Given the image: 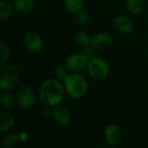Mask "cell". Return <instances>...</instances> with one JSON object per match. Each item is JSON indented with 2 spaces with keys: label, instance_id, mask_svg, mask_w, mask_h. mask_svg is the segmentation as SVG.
I'll list each match as a JSON object with an SVG mask.
<instances>
[{
  "label": "cell",
  "instance_id": "1",
  "mask_svg": "<svg viewBox=\"0 0 148 148\" xmlns=\"http://www.w3.org/2000/svg\"><path fill=\"white\" fill-rule=\"evenodd\" d=\"M65 89L59 80L49 79L39 88V97L44 105L50 107L58 106L64 98Z\"/></svg>",
  "mask_w": 148,
  "mask_h": 148
},
{
  "label": "cell",
  "instance_id": "2",
  "mask_svg": "<svg viewBox=\"0 0 148 148\" xmlns=\"http://www.w3.org/2000/svg\"><path fill=\"white\" fill-rule=\"evenodd\" d=\"M66 93L74 99H80L85 96L88 90V84L86 78L78 73H69L63 81Z\"/></svg>",
  "mask_w": 148,
  "mask_h": 148
},
{
  "label": "cell",
  "instance_id": "3",
  "mask_svg": "<svg viewBox=\"0 0 148 148\" xmlns=\"http://www.w3.org/2000/svg\"><path fill=\"white\" fill-rule=\"evenodd\" d=\"M20 72L12 64L3 63L0 67V88L3 91L13 89L18 83Z\"/></svg>",
  "mask_w": 148,
  "mask_h": 148
},
{
  "label": "cell",
  "instance_id": "4",
  "mask_svg": "<svg viewBox=\"0 0 148 148\" xmlns=\"http://www.w3.org/2000/svg\"><path fill=\"white\" fill-rule=\"evenodd\" d=\"M87 68L89 75L95 80H102L109 74V66L108 62L97 56L89 60Z\"/></svg>",
  "mask_w": 148,
  "mask_h": 148
},
{
  "label": "cell",
  "instance_id": "5",
  "mask_svg": "<svg viewBox=\"0 0 148 148\" xmlns=\"http://www.w3.org/2000/svg\"><path fill=\"white\" fill-rule=\"evenodd\" d=\"M16 103L23 109L31 108L36 102L33 90L28 86L21 87L16 92Z\"/></svg>",
  "mask_w": 148,
  "mask_h": 148
},
{
  "label": "cell",
  "instance_id": "6",
  "mask_svg": "<svg viewBox=\"0 0 148 148\" xmlns=\"http://www.w3.org/2000/svg\"><path fill=\"white\" fill-rule=\"evenodd\" d=\"M88 62H89V58L83 53L74 54L69 56L66 59L65 66L70 72L77 73L83 70L86 67H88Z\"/></svg>",
  "mask_w": 148,
  "mask_h": 148
},
{
  "label": "cell",
  "instance_id": "7",
  "mask_svg": "<svg viewBox=\"0 0 148 148\" xmlns=\"http://www.w3.org/2000/svg\"><path fill=\"white\" fill-rule=\"evenodd\" d=\"M113 43L112 36L108 33H99L91 37L89 46L94 49L95 51H103L109 47H111Z\"/></svg>",
  "mask_w": 148,
  "mask_h": 148
},
{
  "label": "cell",
  "instance_id": "8",
  "mask_svg": "<svg viewBox=\"0 0 148 148\" xmlns=\"http://www.w3.org/2000/svg\"><path fill=\"white\" fill-rule=\"evenodd\" d=\"M23 42L25 49L32 53L40 52L43 48V41L42 37L33 32L27 33L23 36Z\"/></svg>",
  "mask_w": 148,
  "mask_h": 148
},
{
  "label": "cell",
  "instance_id": "9",
  "mask_svg": "<svg viewBox=\"0 0 148 148\" xmlns=\"http://www.w3.org/2000/svg\"><path fill=\"white\" fill-rule=\"evenodd\" d=\"M113 24H114V29L118 32H120L123 35L130 34L134 29V25H133L132 21L128 17L122 16V15L117 16L116 17H114Z\"/></svg>",
  "mask_w": 148,
  "mask_h": 148
},
{
  "label": "cell",
  "instance_id": "10",
  "mask_svg": "<svg viewBox=\"0 0 148 148\" xmlns=\"http://www.w3.org/2000/svg\"><path fill=\"white\" fill-rule=\"evenodd\" d=\"M121 131L118 125L116 124H109L104 131V139L105 141L110 145L114 146L116 145L121 139Z\"/></svg>",
  "mask_w": 148,
  "mask_h": 148
},
{
  "label": "cell",
  "instance_id": "11",
  "mask_svg": "<svg viewBox=\"0 0 148 148\" xmlns=\"http://www.w3.org/2000/svg\"><path fill=\"white\" fill-rule=\"evenodd\" d=\"M55 121L59 125H67L71 121V112L70 110L63 106H57L53 110L52 114Z\"/></svg>",
  "mask_w": 148,
  "mask_h": 148
},
{
  "label": "cell",
  "instance_id": "12",
  "mask_svg": "<svg viewBox=\"0 0 148 148\" xmlns=\"http://www.w3.org/2000/svg\"><path fill=\"white\" fill-rule=\"evenodd\" d=\"M13 6L18 12H29L35 6V0H14Z\"/></svg>",
  "mask_w": 148,
  "mask_h": 148
},
{
  "label": "cell",
  "instance_id": "13",
  "mask_svg": "<svg viewBox=\"0 0 148 148\" xmlns=\"http://www.w3.org/2000/svg\"><path fill=\"white\" fill-rule=\"evenodd\" d=\"M14 117L7 113H1L0 114V132L4 133L10 130L14 125Z\"/></svg>",
  "mask_w": 148,
  "mask_h": 148
},
{
  "label": "cell",
  "instance_id": "14",
  "mask_svg": "<svg viewBox=\"0 0 148 148\" xmlns=\"http://www.w3.org/2000/svg\"><path fill=\"white\" fill-rule=\"evenodd\" d=\"M65 9L71 13L81 11L84 6V0H63Z\"/></svg>",
  "mask_w": 148,
  "mask_h": 148
},
{
  "label": "cell",
  "instance_id": "15",
  "mask_svg": "<svg viewBox=\"0 0 148 148\" xmlns=\"http://www.w3.org/2000/svg\"><path fill=\"white\" fill-rule=\"evenodd\" d=\"M126 6L128 11L134 15L140 14L144 9L143 0H127Z\"/></svg>",
  "mask_w": 148,
  "mask_h": 148
},
{
  "label": "cell",
  "instance_id": "16",
  "mask_svg": "<svg viewBox=\"0 0 148 148\" xmlns=\"http://www.w3.org/2000/svg\"><path fill=\"white\" fill-rule=\"evenodd\" d=\"M0 102L3 108L6 111H11L15 107L14 96L10 93H3L0 96Z\"/></svg>",
  "mask_w": 148,
  "mask_h": 148
},
{
  "label": "cell",
  "instance_id": "17",
  "mask_svg": "<svg viewBox=\"0 0 148 148\" xmlns=\"http://www.w3.org/2000/svg\"><path fill=\"white\" fill-rule=\"evenodd\" d=\"M14 6L7 3L6 1H1L0 3V18L2 20L10 18L14 14Z\"/></svg>",
  "mask_w": 148,
  "mask_h": 148
},
{
  "label": "cell",
  "instance_id": "18",
  "mask_svg": "<svg viewBox=\"0 0 148 148\" xmlns=\"http://www.w3.org/2000/svg\"><path fill=\"white\" fill-rule=\"evenodd\" d=\"M90 36L83 32V31H79V32H76L74 36V41L76 44H78L79 46H82V47H85V46H88L89 45V42H90Z\"/></svg>",
  "mask_w": 148,
  "mask_h": 148
},
{
  "label": "cell",
  "instance_id": "19",
  "mask_svg": "<svg viewBox=\"0 0 148 148\" xmlns=\"http://www.w3.org/2000/svg\"><path fill=\"white\" fill-rule=\"evenodd\" d=\"M75 21L78 23V25H80L81 27H86L89 24V23L91 21L90 15L86 11L81 10L76 13Z\"/></svg>",
  "mask_w": 148,
  "mask_h": 148
},
{
  "label": "cell",
  "instance_id": "20",
  "mask_svg": "<svg viewBox=\"0 0 148 148\" xmlns=\"http://www.w3.org/2000/svg\"><path fill=\"white\" fill-rule=\"evenodd\" d=\"M19 135L18 134H10L8 135H6L2 141V145L3 147L5 148L11 147L14 145H16L18 141H19Z\"/></svg>",
  "mask_w": 148,
  "mask_h": 148
},
{
  "label": "cell",
  "instance_id": "21",
  "mask_svg": "<svg viewBox=\"0 0 148 148\" xmlns=\"http://www.w3.org/2000/svg\"><path fill=\"white\" fill-rule=\"evenodd\" d=\"M10 57V49L4 42H0V62L4 63Z\"/></svg>",
  "mask_w": 148,
  "mask_h": 148
},
{
  "label": "cell",
  "instance_id": "22",
  "mask_svg": "<svg viewBox=\"0 0 148 148\" xmlns=\"http://www.w3.org/2000/svg\"><path fill=\"white\" fill-rule=\"evenodd\" d=\"M68 69L63 67V66H56L54 69V75L56 77L57 80L59 81H64L67 75H69L68 73Z\"/></svg>",
  "mask_w": 148,
  "mask_h": 148
},
{
  "label": "cell",
  "instance_id": "23",
  "mask_svg": "<svg viewBox=\"0 0 148 148\" xmlns=\"http://www.w3.org/2000/svg\"><path fill=\"white\" fill-rule=\"evenodd\" d=\"M83 48H84V49H83V52H82V53H83L84 55H86V56L89 58V60H91V59L96 57L97 51H95L94 49H92L89 45L85 46V47H83Z\"/></svg>",
  "mask_w": 148,
  "mask_h": 148
},
{
  "label": "cell",
  "instance_id": "24",
  "mask_svg": "<svg viewBox=\"0 0 148 148\" xmlns=\"http://www.w3.org/2000/svg\"><path fill=\"white\" fill-rule=\"evenodd\" d=\"M52 114H53V110H52V108H51L50 106L45 105V107H43V108H42V115L44 118H49V117H50Z\"/></svg>",
  "mask_w": 148,
  "mask_h": 148
},
{
  "label": "cell",
  "instance_id": "25",
  "mask_svg": "<svg viewBox=\"0 0 148 148\" xmlns=\"http://www.w3.org/2000/svg\"><path fill=\"white\" fill-rule=\"evenodd\" d=\"M19 135V140L23 142H26L28 141V140L29 139V135L28 133H25V132H22V133H19L18 134Z\"/></svg>",
  "mask_w": 148,
  "mask_h": 148
},
{
  "label": "cell",
  "instance_id": "26",
  "mask_svg": "<svg viewBox=\"0 0 148 148\" xmlns=\"http://www.w3.org/2000/svg\"><path fill=\"white\" fill-rule=\"evenodd\" d=\"M2 1H6V2H9V1H12V0H2Z\"/></svg>",
  "mask_w": 148,
  "mask_h": 148
}]
</instances>
